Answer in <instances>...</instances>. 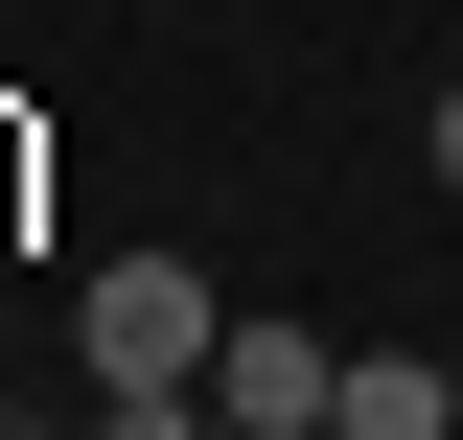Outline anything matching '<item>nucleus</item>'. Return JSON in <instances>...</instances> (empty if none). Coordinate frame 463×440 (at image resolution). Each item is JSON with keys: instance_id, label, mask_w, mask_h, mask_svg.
<instances>
[{"instance_id": "7ed1b4c3", "label": "nucleus", "mask_w": 463, "mask_h": 440, "mask_svg": "<svg viewBox=\"0 0 463 440\" xmlns=\"http://www.w3.org/2000/svg\"><path fill=\"white\" fill-rule=\"evenodd\" d=\"M325 417H347V440H440V417H463V371H440V348H347Z\"/></svg>"}, {"instance_id": "f257e3e1", "label": "nucleus", "mask_w": 463, "mask_h": 440, "mask_svg": "<svg viewBox=\"0 0 463 440\" xmlns=\"http://www.w3.org/2000/svg\"><path fill=\"white\" fill-rule=\"evenodd\" d=\"M209 255H116L93 301H70V348H93V394H163V371H209Z\"/></svg>"}, {"instance_id": "423d86ee", "label": "nucleus", "mask_w": 463, "mask_h": 440, "mask_svg": "<svg viewBox=\"0 0 463 440\" xmlns=\"http://www.w3.org/2000/svg\"><path fill=\"white\" fill-rule=\"evenodd\" d=\"M325 440H347V417H325Z\"/></svg>"}, {"instance_id": "f03ea898", "label": "nucleus", "mask_w": 463, "mask_h": 440, "mask_svg": "<svg viewBox=\"0 0 463 440\" xmlns=\"http://www.w3.org/2000/svg\"><path fill=\"white\" fill-rule=\"evenodd\" d=\"M325 394H347L325 325H209V417L232 440H325Z\"/></svg>"}, {"instance_id": "20e7f679", "label": "nucleus", "mask_w": 463, "mask_h": 440, "mask_svg": "<svg viewBox=\"0 0 463 440\" xmlns=\"http://www.w3.org/2000/svg\"><path fill=\"white\" fill-rule=\"evenodd\" d=\"M93 440H232V417H209V371H163V394H93Z\"/></svg>"}, {"instance_id": "39448f33", "label": "nucleus", "mask_w": 463, "mask_h": 440, "mask_svg": "<svg viewBox=\"0 0 463 440\" xmlns=\"http://www.w3.org/2000/svg\"><path fill=\"white\" fill-rule=\"evenodd\" d=\"M417 163H440V186H463V93H440V116H417Z\"/></svg>"}]
</instances>
